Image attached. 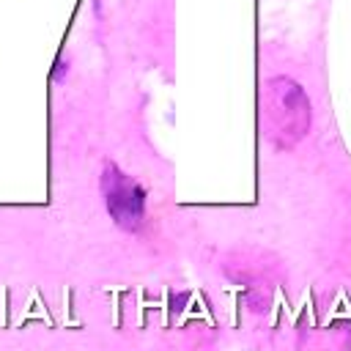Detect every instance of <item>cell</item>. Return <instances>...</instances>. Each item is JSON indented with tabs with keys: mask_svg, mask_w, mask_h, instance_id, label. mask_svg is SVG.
Listing matches in <instances>:
<instances>
[{
	"mask_svg": "<svg viewBox=\"0 0 351 351\" xmlns=\"http://www.w3.org/2000/svg\"><path fill=\"white\" fill-rule=\"evenodd\" d=\"M310 99L296 80L274 77L266 82L263 129L277 148H293L310 129Z\"/></svg>",
	"mask_w": 351,
	"mask_h": 351,
	"instance_id": "cell-1",
	"label": "cell"
},
{
	"mask_svg": "<svg viewBox=\"0 0 351 351\" xmlns=\"http://www.w3.org/2000/svg\"><path fill=\"white\" fill-rule=\"evenodd\" d=\"M101 192H104L107 211H110V217H112V222L118 228L137 230L143 225V217H145V189L132 176L118 170L112 162L104 165Z\"/></svg>",
	"mask_w": 351,
	"mask_h": 351,
	"instance_id": "cell-2",
	"label": "cell"
}]
</instances>
